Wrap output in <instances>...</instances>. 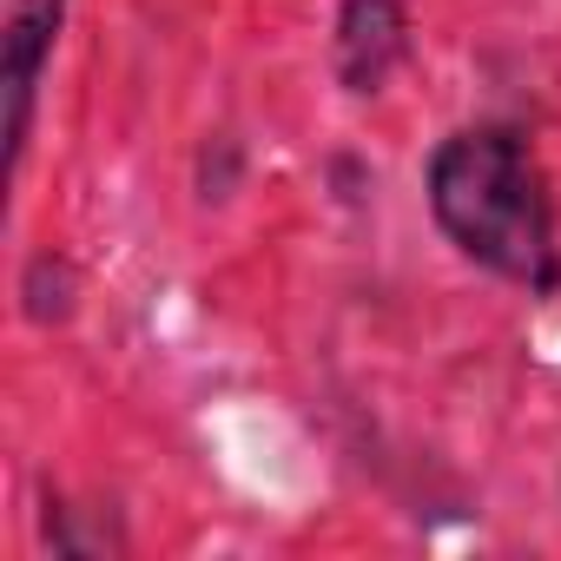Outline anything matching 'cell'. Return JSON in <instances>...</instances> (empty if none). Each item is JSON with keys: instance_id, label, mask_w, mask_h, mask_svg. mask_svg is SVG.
Listing matches in <instances>:
<instances>
[{"instance_id": "obj_2", "label": "cell", "mask_w": 561, "mask_h": 561, "mask_svg": "<svg viewBox=\"0 0 561 561\" xmlns=\"http://www.w3.org/2000/svg\"><path fill=\"white\" fill-rule=\"evenodd\" d=\"M397 54H403V8L397 0H351L337 21V73L357 93H370V87H383Z\"/></svg>"}, {"instance_id": "obj_3", "label": "cell", "mask_w": 561, "mask_h": 561, "mask_svg": "<svg viewBox=\"0 0 561 561\" xmlns=\"http://www.w3.org/2000/svg\"><path fill=\"white\" fill-rule=\"evenodd\" d=\"M54 21H60V0H34V8L14 21V34H8V152L14 159L27 146V100H34L41 54L54 41Z\"/></svg>"}, {"instance_id": "obj_1", "label": "cell", "mask_w": 561, "mask_h": 561, "mask_svg": "<svg viewBox=\"0 0 561 561\" xmlns=\"http://www.w3.org/2000/svg\"><path fill=\"white\" fill-rule=\"evenodd\" d=\"M430 198L443 231L489 271L515 277L528 291L554 285V205L548 179L508 133H456L430 165Z\"/></svg>"}]
</instances>
